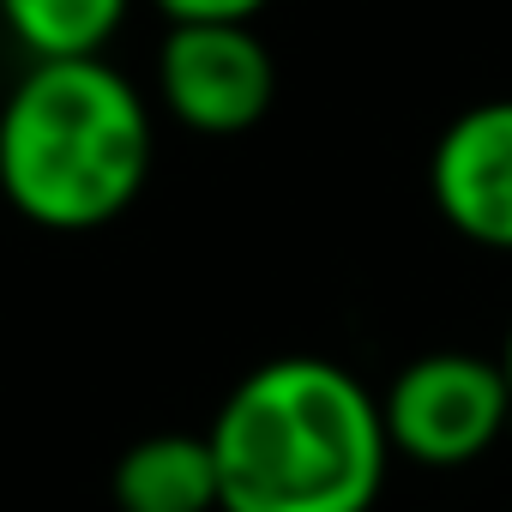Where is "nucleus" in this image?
I'll return each instance as SVG.
<instances>
[{
	"label": "nucleus",
	"mask_w": 512,
	"mask_h": 512,
	"mask_svg": "<svg viewBox=\"0 0 512 512\" xmlns=\"http://www.w3.org/2000/svg\"><path fill=\"white\" fill-rule=\"evenodd\" d=\"M157 103L205 139L253 133L278 103V61L253 25H169L157 43Z\"/></svg>",
	"instance_id": "4"
},
{
	"label": "nucleus",
	"mask_w": 512,
	"mask_h": 512,
	"mask_svg": "<svg viewBox=\"0 0 512 512\" xmlns=\"http://www.w3.org/2000/svg\"><path fill=\"white\" fill-rule=\"evenodd\" d=\"M133 13V0H0V25L31 61L103 55Z\"/></svg>",
	"instance_id": "7"
},
{
	"label": "nucleus",
	"mask_w": 512,
	"mask_h": 512,
	"mask_svg": "<svg viewBox=\"0 0 512 512\" xmlns=\"http://www.w3.org/2000/svg\"><path fill=\"white\" fill-rule=\"evenodd\" d=\"M428 193L452 235L512 253V97H482L428 151Z\"/></svg>",
	"instance_id": "5"
},
{
	"label": "nucleus",
	"mask_w": 512,
	"mask_h": 512,
	"mask_svg": "<svg viewBox=\"0 0 512 512\" xmlns=\"http://www.w3.org/2000/svg\"><path fill=\"white\" fill-rule=\"evenodd\" d=\"M169 25H253L272 0H151Z\"/></svg>",
	"instance_id": "8"
},
{
	"label": "nucleus",
	"mask_w": 512,
	"mask_h": 512,
	"mask_svg": "<svg viewBox=\"0 0 512 512\" xmlns=\"http://www.w3.org/2000/svg\"><path fill=\"white\" fill-rule=\"evenodd\" d=\"M494 362H500V374H506V386H512V326H506V338H500V356H494Z\"/></svg>",
	"instance_id": "9"
},
{
	"label": "nucleus",
	"mask_w": 512,
	"mask_h": 512,
	"mask_svg": "<svg viewBox=\"0 0 512 512\" xmlns=\"http://www.w3.org/2000/svg\"><path fill=\"white\" fill-rule=\"evenodd\" d=\"M380 422L392 458H410L422 470H464L512 428V386L494 356L428 350L392 374V386L380 392Z\"/></svg>",
	"instance_id": "3"
},
{
	"label": "nucleus",
	"mask_w": 512,
	"mask_h": 512,
	"mask_svg": "<svg viewBox=\"0 0 512 512\" xmlns=\"http://www.w3.org/2000/svg\"><path fill=\"white\" fill-rule=\"evenodd\" d=\"M205 440L217 512H374L392 470L380 398L332 356H272L241 374Z\"/></svg>",
	"instance_id": "1"
},
{
	"label": "nucleus",
	"mask_w": 512,
	"mask_h": 512,
	"mask_svg": "<svg viewBox=\"0 0 512 512\" xmlns=\"http://www.w3.org/2000/svg\"><path fill=\"white\" fill-rule=\"evenodd\" d=\"M109 494L121 512H217V458L205 434H145L115 470Z\"/></svg>",
	"instance_id": "6"
},
{
	"label": "nucleus",
	"mask_w": 512,
	"mask_h": 512,
	"mask_svg": "<svg viewBox=\"0 0 512 512\" xmlns=\"http://www.w3.org/2000/svg\"><path fill=\"white\" fill-rule=\"evenodd\" d=\"M151 157V103L109 55L31 61L0 103V199L37 229L115 223L145 193Z\"/></svg>",
	"instance_id": "2"
}]
</instances>
